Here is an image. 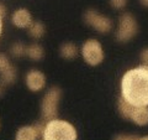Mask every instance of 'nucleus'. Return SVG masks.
I'll return each mask as SVG.
<instances>
[{
  "label": "nucleus",
  "mask_w": 148,
  "mask_h": 140,
  "mask_svg": "<svg viewBox=\"0 0 148 140\" xmlns=\"http://www.w3.org/2000/svg\"><path fill=\"white\" fill-rule=\"evenodd\" d=\"M121 97L133 107L148 105V66L140 64L123 73Z\"/></svg>",
  "instance_id": "nucleus-1"
},
{
  "label": "nucleus",
  "mask_w": 148,
  "mask_h": 140,
  "mask_svg": "<svg viewBox=\"0 0 148 140\" xmlns=\"http://www.w3.org/2000/svg\"><path fill=\"white\" fill-rule=\"evenodd\" d=\"M77 129L67 120L54 118L45 124L42 140H77Z\"/></svg>",
  "instance_id": "nucleus-2"
},
{
  "label": "nucleus",
  "mask_w": 148,
  "mask_h": 140,
  "mask_svg": "<svg viewBox=\"0 0 148 140\" xmlns=\"http://www.w3.org/2000/svg\"><path fill=\"white\" fill-rule=\"evenodd\" d=\"M62 97V91L58 87H52L46 92L41 102V113L43 120L54 119L58 113V104Z\"/></svg>",
  "instance_id": "nucleus-3"
},
{
  "label": "nucleus",
  "mask_w": 148,
  "mask_h": 140,
  "mask_svg": "<svg viewBox=\"0 0 148 140\" xmlns=\"http://www.w3.org/2000/svg\"><path fill=\"white\" fill-rule=\"evenodd\" d=\"M138 34V24L135 16L130 12H123L119 17L116 39L119 42H128Z\"/></svg>",
  "instance_id": "nucleus-4"
},
{
  "label": "nucleus",
  "mask_w": 148,
  "mask_h": 140,
  "mask_svg": "<svg viewBox=\"0 0 148 140\" xmlns=\"http://www.w3.org/2000/svg\"><path fill=\"white\" fill-rule=\"evenodd\" d=\"M82 56L84 58V61L90 66H98L105 58L103 46L95 39H89L83 44Z\"/></svg>",
  "instance_id": "nucleus-5"
},
{
  "label": "nucleus",
  "mask_w": 148,
  "mask_h": 140,
  "mask_svg": "<svg viewBox=\"0 0 148 140\" xmlns=\"http://www.w3.org/2000/svg\"><path fill=\"white\" fill-rule=\"evenodd\" d=\"M84 20L88 25H90L100 34H109L114 27L111 19L100 14L95 9H88L84 14Z\"/></svg>",
  "instance_id": "nucleus-6"
},
{
  "label": "nucleus",
  "mask_w": 148,
  "mask_h": 140,
  "mask_svg": "<svg viewBox=\"0 0 148 140\" xmlns=\"http://www.w3.org/2000/svg\"><path fill=\"white\" fill-rule=\"evenodd\" d=\"M45 129V123L38 122L34 125H25L21 127L16 133V140H36L42 138Z\"/></svg>",
  "instance_id": "nucleus-7"
},
{
  "label": "nucleus",
  "mask_w": 148,
  "mask_h": 140,
  "mask_svg": "<svg viewBox=\"0 0 148 140\" xmlns=\"http://www.w3.org/2000/svg\"><path fill=\"white\" fill-rule=\"evenodd\" d=\"M25 83L31 92H40L46 87V76L38 69H31L25 77Z\"/></svg>",
  "instance_id": "nucleus-8"
},
{
  "label": "nucleus",
  "mask_w": 148,
  "mask_h": 140,
  "mask_svg": "<svg viewBox=\"0 0 148 140\" xmlns=\"http://www.w3.org/2000/svg\"><path fill=\"white\" fill-rule=\"evenodd\" d=\"M11 21L16 27H20V29H27V27L30 26V24L32 22V16H31V14L27 9L21 8V9H17V10L12 14Z\"/></svg>",
  "instance_id": "nucleus-9"
},
{
  "label": "nucleus",
  "mask_w": 148,
  "mask_h": 140,
  "mask_svg": "<svg viewBox=\"0 0 148 140\" xmlns=\"http://www.w3.org/2000/svg\"><path fill=\"white\" fill-rule=\"evenodd\" d=\"M130 119L136 125H138V127H146V125H148V105L135 107Z\"/></svg>",
  "instance_id": "nucleus-10"
},
{
  "label": "nucleus",
  "mask_w": 148,
  "mask_h": 140,
  "mask_svg": "<svg viewBox=\"0 0 148 140\" xmlns=\"http://www.w3.org/2000/svg\"><path fill=\"white\" fill-rule=\"evenodd\" d=\"M135 107L132 104H130L127 100H125L123 98L120 96L119 97V100H117V110H119V114L121 115V118L123 119H130L131 118V114Z\"/></svg>",
  "instance_id": "nucleus-11"
},
{
  "label": "nucleus",
  "mask_w": 148,
  "mask_h": 140,
  "mask_svg": "<svg viewBox=\"0 0 148 140\" xmlns=\"http://www.w3.org/2000/svg\"><path fill=\"white\" fill-rule=\"evenodd\" d=\"M26 55L34 61H41L45 57V50L40 44H32L26 47Z\"/></svg>",
  "instance_id": "nucleus-12"
},
{
  "label": "nucleus",
  "mask_w": 148,
  "mask_h": 140,
  "mask_svg": "<svg viewBox=\"0 0 148 140\" xmlns=\"http://www.w3.org/2000/svg\"><path fill=\"white\" fill-rule=\"evenodd\" d=\"M59 52L64 60H73L78 56V47L73 42H66L61 46Z\"/></svg>",
  "instance_id": "nucleus-13"
},
{
  "label": "nucleus",
  "mask_w": 148,
  "mask_h": 140,
  "mask_svg": "<svg viewBox=\"0 0 148 140\" xmlns=\"http://www.w3.org/2000/svg\"><path fill=\"white\" fill-rule=\"evenodd\" d=\"M15 79H16V68L14 67L12 64H10L5 71H3L0 73V82H1L4 86L11 85V83L15 82Z\"/></svg>",
  "instance_id": "nucleus-14"
},
{
  "label": "nucleus",
  "mask_w": 148,
  "mask_h": 140,
  "mask_svg": "<svg viewBox=\"0 0 148 140\" xmlns=\"http://www.w3.org/2000/svg\"><path fill=\"white\" fill-rule=\"evenodd\" d=\"M27 29H29L30 36L32 37V39H35V40L41 39V37L45 35V32H46L45 25L41 21H32Z\"/></svg>",
  "instance_id": "nucleus-15"
},
{
  "label": "nucleus",
  "mask_w": 148,
  "mask_h": 140,
  "mask_svg": "<svg viewBox=\"0 0 148 140\" xmlns=\"http://www.w3.org/2000/svg\"><path fill=\"white\" fill-rule=\"evenodd\" d=\"M10 52L12 56H15V57H22V56L26 55V46L21 42H15L11 46Z\"/></svg>",
  "instance_id": "nucleus-16"
},
{
  "label": "nucleus",
  "mask_w": 148,
  "mask_h": 140,
  "mask_svg": "<svg viewBox=\"0 0 148 140\" xmlns=\"http://www.w3.org/2000/svg\"><path fill=\"white\" fill-rule=\"evenodd\" d=\"M110 5L112 9L116 10H121L127 5V0H110Z\"/></svg>",
  "instance_id": "nucleus-17"
},
{
  "label": "nucleus",
  "mask_w": 148,
  "mask_h": 140,
  "mask_svg": "<svg viewBox=\"0 0 148 140\" xmlns=\"http://www.w3.org/2000/svg\"><path fill=\"white\" fill-rule=\"evenodd\" d=\"M10 61H9L8 56L4 55V53H0V73H1L3 71H5V69L10 66Z\"/></svg>",
  "instance_id": "nucleus-18"
},
{
  "label": "nucleus",
  "mask_w": 148,
  "mask_h": 140,
  "mask_svg": "<svg viewBox=\"0 0 148 140\" xmlns=\"http://www.w3.org/2000/svg\"><path fill=\"white\" fill-rule=\"evenodd\" d=\"M140 137L136 134H117L112 140H138Z\"/></svg>",
  "instance_id": "nucleus-19"
},
{
  "label": "nucleus",
  "mask_w": 148,
  "mask_h": 140,
  "mask_svg": "<svg viewBox=\"0 0 148 140\" xmlns=\"http://www.w3.org/2000/svg\"><path fill=\"white\" fill-rule=\"evenodd\" d=\"M140 60H141V64H143V66H148V47L143 49L141 51Z\"/></svg>",
  "instance_id": "nucleus-20"
},
{
  "label": "nucleus",
  "mask_w": 148,
  "mask_h": 140,
  "mask_svg": "<svg viewBox=\"0 0 148 140\" xmlns=\"http://www.w3.org/2000/svg\"><path fill=\"white\" fill-rule=\"evenodd\" d=\"M5 14H6L5 6H4L3 4H0V16H1V17H4V16H5Z\"/></svg>",
  "instance_id": "nucleus-21"
},
{
  "label": "nucleus",
  "mask_w": 148,
  "mask_h": 140,
  "mask_svg": "<svg viewBox=\"0 0 148 140\" xmlns=\"http://www.w3.org/2000/svg\"><path fill=\"white\" fill-rule=\"evenodd\" d=\"M140 4H141L142 6L148 8V0H140Z\"/></svg>",
  "instance_id": "nucleus-22"
},
{
  "label": "nucleus",
  "mask_w": 148,
  "mask_h": 140,
  "mask_svg": "<svg viewBox=\"0 0 148 140\" xmlns=\"http://www.w3.org/2000/svg\"><path fill=\"white\" fill-rule=\"evenodd\" d=\"M4 87H5V86H4V85H3V83H1V82H0V97H1V94H3V93H4Z\"/></svg>",
  "instance_id": "nucleus-23"
},
{
  "label": "nucleus",
  "mask_w": 148,
  "mask_h": 140,
  "mask_svg": "<svg viewBox=\"0 0 148 140\" xmlns=\"http://www.w3.org/2000/svg\"><path fill=\"white\" fill-rule=\"evenodd\" d=\"M3 17L1 16H0V35H1V30H3Z\"/></svg>",
  "instance_id": "nucleus-24"
},
{
  "label": "nucleus",
  "mask_w": 148,
  "mask_h": 140,
  "mask_svg": "<svg viewBox=\"0 0 148 140\" xmlns=\"http://www.w3.org/2000/svg\"><path fill=\"white\" fill-rule=\"evenodd\" d=\"M138 140H148V135H147V137H140V139H138Z\"/></svg>",
  "instance_id": "nucleus-25"
}]
</instances>
